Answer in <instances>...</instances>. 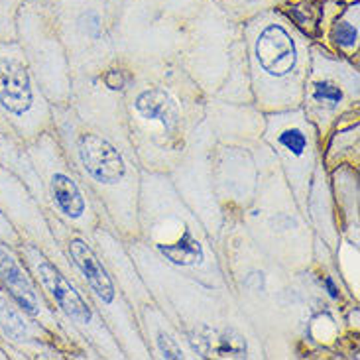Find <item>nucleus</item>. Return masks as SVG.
<instances>
[{
	"label": "nucleus",
	"mask_w": 360,
	"mask_h": 360,
	"mask_svg": "<svg viewBox=\"0 0 360 360\" xmlns=\"http://www.w3.org/2000/svg\"><path fill=\"white\" fill-rule=\"evenodd\" d=\"M91 240L97 246L103 262L108 268V272L115 276V280L120 285L122 293L127 295V300L132 305L134 313L144 303L152 302V295L148 292L146 283L142 280L136 264H134L132 256L128 252L127 243L112 231V226L107 221H103L95 229V233L91 234Z\"/></svg>",
	"instance_id": "nucleus-23"
},
{
	"label": "nucleus",
	"mask_w": 360,
	"mask_h": 360,
	"mask_svg": "<svg viewBox=\"0 0 360 360\" xmlns=\"http://www.w3.org/2000/svg\"><path fill=\"white\" fill-rule=\"evenodd\" d=\"M118 61L124 69V117L138 164L146 172L169 174L203 122L207 97L176 61Z\"/></svg>",
	"instance_id": "nucleus-2"
},
{
	"label": "nucleus",
	"mask_w": 360,
	"mask_h": 360,
	"mask_svg": "<svg viewBox=\"0 0 360 360\" xmlns=\"http://www.w3.org/2000/svg\"><path fill=\"white\" fill-rule=\"evenodd\" d=\"M333 201L337 207L339 231L341 236L359 244L360 229V199H359V167L345 166L335 167L329 172Z\"/></svg>",
	"instance_id": "nucleus-26"
},
{
	"label": "nucleus",
	"mask_w": 360,
	"mask_h": 360,
	"mask_svg": "<svg viewBox=\"0 0 360 360\" xmlns=\"http://www.w3.org/2000/svg\"><path fill=\"white\" fill-rule=\"evenodd\" d=\"M53 130L69 164L101 205L105 221L124 240L138 238L140 172L136 154L87 124L69 107H53Z\"/></svg>",
	"instance_id": "nucleus-4"
},
{
	"label": "nucleus",
	"mask_w": 360,
	"mask_h": 360,
	"mask_svg": "<svg viewBox=\"0 0 360 360\" xmlns=\"http://www.w3.org/2000/svg\"><path fill=\"white\" fill-rule=\"evenodd\" d=\"M0 288L18 303L30 317H34L39 325H44L58 341L59 349L65 352L68 359H85L73 341L63 331L58 315L51 309L38 282L28 270V266L20 258L14 246L0 243Z\"/></svg>",
	"instance_id": "nucleus-20"
},
{
	"label": "nucleus",
	"mask_w": 360,
	"mask_h": 360,
	"mask_svg": "<svg viewBox=\"0 0 360 360\" xmlns=\"http://www.w3.org/2000/svg\"><path fill=\"white\" fill-rule=\"evenodd\" d=\"M0 243L8 244V246H14V248L22 243L18 233L12 229V224L8 223V219L4 217V213H2V209H0Z\"/></svg>",
	"instance_id": "nucleus-32"
},
{
	"label": "nucleus",
	"mask_w": 360,
	"mask_h": 360,
	"mask_svg": "<svg viewBox=\"0 0 360 360\" xmlns=\"http://www.w3.org/2000/svg\"><path fill=\"white\" fill-rule=\"evenodd\" d=\"M262 140L272 150L295 203L305 213L313 174L321 164L323 144L317 130L305 117L302 107L268 112Z\"/></svg>",
	"instance_id": "nucleus-17"
},
{
	"label": "nucleus",
	"mask_w": 360,
	"mask_h": 360,
	"mask_svg": "<svg viewBox=\"0 0 360 360\" xmlns=\"http://www.w3.org/2000/svg\"><path fill=\"white\" fill-rule=\"evenodd\" d=\"M335 56L359 65L360 4L359 0H321L315 39Z\"/></svg>",
	"instance_id": "nucleus-22"
},
{
	"label": "nucleus",
	"mask_w": 360,
	"mask_h": 360,
	"mask_svg": "<svg viewBox=\"0 0 360 360\" xmlns=\"http://www.w3.org/2000/svg\"><path fill=\"white\" fill-rule=\"evenodd\" d=\"M243 39L254 107L264 115L302 107L311 38L272 6L244 20Z\"/></svg>",
	"instance_id": "nucleus-6"
},
{
	"label": "nucleus",
	"mask_w": 360,
	"mask_h": 360,
	"mask_svg": "<svg viewBox=\"0 0 360 360\" xmlns=\"http://www.w3.org/2000/svg\"><path fill=\"white\" fill-rule=\"evenodd\" d=\"M127 248L152 300L199 359L262 360V342L238 311L229 290H214L177 272L140 238Z\"/></svg>",
	"instance_id": "nucleus-3"
},
{
	"label": "nucleus",
	"mask_w": 360,
	"mask_h": 360,
	"mask_svg": "<svg viewBox=\"0 0 360 360\" xmlns=\"http://www.w3.org/2000/svg\"><path fill=\"white\" fill-rule=\"evenodd\" d=\"M108 4H112L115 8H120V4H122V0H107Z\"/></svg>",
	"instance_id": "nucleus-33"
},
{
	"label": "nucleus",
	"mask_w": 360,
	"mask_h": 360,
	"mask_svg": "<svg viewBox=\"0 0 360 360\" xmlns=\"http://www.w3.org/2000/svg\"><path fill=\"white\" fill-rule=\"evenodd\" d=\"M0 166L8 169L12 176L18 177L24 187L34 195V199L41 205V209L46 211L41 181H39L38 172L32 164V160H30L26 144H22L20 140L12 138L10 134H2V132H0Z\"/></svg>",
	"instance_id": "nucleus-27"
},
{
	"label": "nucleus",
	"mask_w": 360,
	"mask_h": 360,
	"mask_svg": "<svg viewBox=\"0 0 360 360\" xmlns=\"http://www.w3.org/2000/svg\"><path fill=\"white\" fill-rule=\"evenodd\" d=\"M305 214L309 219V224H311L315 236L329 250L335 252L337 244L341 240V231H339L337 207H335V201H333L329 172L323 166V160L321 164L317 166V169H315V174H313Z\"/></svg>",
	"instance_id": "nucleus-25"
},
{
	"label": "nucleus",
	"mask_w": 360,
	"mask_h": 360,
	"mask_svg": "<svg viewBox=\"0 0 360 360\" xmlns=\"http://www.w3.org/2000/svg\"><path fill=\"white\" fill-rule=\"evenodd\" d=\"M359 65L313 41L309 71L303 85L302 110L317 130L321 144H325L337 127L359 120Z\"/></svg>",
	"instance_id": "nucleus-14"
},
{
	"label": "nucleus",
	"mask_w": 360,
	"mask_h": 360,
	"mask_svg": "<svg viewBox=\"0 0 360 360\" xmlns=\"http://www.w3.org/2000/svg\"><path fill=\"white\" fill-rule=\"evenodd\" d=\"M205 156L214 201L226 221H238L258 187V162L254 146L240 140L214 136L205 122Z\"/></svg>",
	"instance_id": "nucleus-18"
},
{
	"label": "nucleus",
	"mask_w": 360,
	"mask_h": 360,
	"mask_svg": "<svg viewBox=\"0 0 360 360\" xmlns=\"http://www.w3.org/2000/svg\"><path fill=\"white\" fill-rule=\"evenodd\" d=\"M53 128V105L32 73L18 39H0V132L28 144Z\"/></svg>",
	"instance_id": "nucleus-15"
},
{
	"label": "nucleus",
	"mask_w": 360,
	"mask_h": 360,
	"mask_svg": "<svg viewBox=\"0 0 360 360\" xmlns=\"http://www.w3.org/2000/svg\"><path fill=\"white\" fill-rule=\"evenodd\" d=\"M24 0H0V39H16V12Z\"/></svg>",
	"instance_id": "nucleus-31"
},
{
	"label": "nucleus",
	"mask_w": 360,
	"mask_h": 360,
	"mask_svg": "<svg viewBox=\"0 0 360 360\" xmlns=\"http://www.w3.org/2000/svg\"><path fill=\"white\" fill-rule=\"evenodd\" d=\"M53 26L68 51L71 75L103 73L117 61L115 20L118 8L107 0H46Z\"/></svg>",
	"instance_id": "nucleus-11"
},
{
	"label": "nucleus",
	"mask_w": 360,
	"mask_h": 360,
	"mask_svg": "<svg viewBox=\"0 0 360 360\" xmlns=\"http://www.w3.org/2000/svg\"><path fill=\"white\" fill-rule=\"evenodd\" d=\"M254 154L260 172L258 187L238 221L262 252L283 268L302 274L313 260L315 233L264 140L254 146Z\"/></svg>",
	"instance_id": "nucleus-7"
},
{
	"label": "nucleus",
	"mask_w": 360,
	"mask_h": 360,
	"mask_svg": "<svg viewBox=\"0 0 360 360\" xmlns=\"http://www.w3.org/2000/svg\"><path fill=\"white\" fill-rule=\"evenodd\" d=\"M0 345L16 360H63L65 352L59 349L51 333L20 307L0 288Z\"/></svg>",
	"instance_id": "nucleus-21"
},
{
	"label": "nucleus",
	"mask_w": 360,
	"mask_h": 360,
	"mask_svg": "<svg viewBox=\"0 0 360 360\" xmlns=\"http://www.w3.org/2000/svg\"><path fill=\"white\" fill-rule=\"evenodd\" d=\"M46 214L51 233L63 254L68 256L79 283L85 288L93 305L97 307L98 315L115 335L127 360H152L146 342L140 335L136 313L120 290L115 276L108 272L91 236L61 223L51 213Z\"/></svg>",
	"instance_id": "nucleus-9"
},
{
	"label": "nucleus",
	"mask_w": 360,
	"mask_h": 360,
	"mask_svg": "<svg viewBox=\"0 0 360 360\" xmlns=\"http://www.w3.org/2000/svg\"><path fill=\"white\" fill-rule=\"evenodd\" d=\"M16 39L49 103L53 107H68L73 75L46 0H24L20 4Z\"/></svg>",
	"instance_id": "nucleus-16"
},
{
	"label": "nucleus",
	"mask_w": 360,
	"mask_h": 360,
	"mask_svg": "<svg viewBox=\"0 0 360 360\" xmlns=\"http://www.w3.org/2000/svg\"><path fill=\"white\" fill-rule=\"evenodd\" d=\"M0 209L12 224V229L18 233L20 240L39 248L58 264L63 272L75 276L68 256L63 254L61 246L51 233L46 211L41 209V205L34 199V195L24 187L18 177L12 176L8 169H4L2 166H0Z\"/></svg>",
	"instance_id": "nucleus-19"
},
{
	"label": "nucleus",
	"mask_w": 360,
	"mask_h": 360,
	"mask_svg": "<svg viewBox=\"0 0 360 360\" xmlns=\"http://www.w3.org/2000/svg\"><path fill=\"white\" fill-rule=\"evenodd\" d=\"M335 268L341 278L345 290L352 300H360V266H359V244L341 236V240L335 248Z\"/></svg>",
	"instance_id": "nucleus-29"
},
{
	"label": "nucleus",
	"mask_w": 360,
	"mask_h": 360,
	"mask_svg": "<svg viewBox=\"0 0 360 360\" xmlns=\"http://www.w3.org/2000/svg\"><path fill=\"white\" fill-rule=\"evenodd\" d=\"M201 0H122L115 20L117 58L174 61Z\"/></svg>",
	"instance_id": "nucleus-10"
},
{
	"label": "nucleus",
	"mask_w": 360,
	"mask_h": 360,
	"mask_svg": "<svg viewBox=\"0 0 360 360\" xmlns=\"http://www.w3.org/2000/svg\"><path fill=\"white\" fill-rule=\"evenodd\" d=\"M214 246L226 288L262 342L264 359H295L311 315L302 274L262 252L240 221H226Z\"/></svg>",
	"instance_id": "nucleus-1"
},
{
	"label": "nucleus",
	"mask_w": 360,
	"mask_h": 360,
	"mask_svg": "<svg viewBox=\"0 0 360 360\" xmlns=\"http://www.w3.org/2000/svg\"><path fill=\"white\" fill-rule=\"evenodd\" d=\"M213 2L223 10L229 18H233L234 22H240V24L254 14L262 12V10L282 4V0H213Z\"/></svg>",
	"instance_id": "nucleus-30"
},
{
	"label": "nucleus",
	"mask_w": 360,
	"mask_h": 360,
	"mask_svg": "<svg viewBox=\"0 0 360 360\" xmlns=\"http://www.w3.org/2000/svg\"><path fill=\"white\" fill-rule=\"evenodd\" d=\"M26 150L41 181L46 213H51L61 223L91 236L105 221V213L69 164L56 130L51 128L39 134L36 140L26 144Z\"/></svg>",
	"instance_id": "nucleus-13"
},
{
	"label": "nucleus",
	"mask_w": 360,
	"mask_h": 360,
	"mask_svg": "<svg viewBox=\"0 0 360 360\" xmlns=\"http://www.w3.org/2000/svg\"><path fill=\"white\" fill-rule=\"evenodd\" d=\"M138 238L177 272L214 290H229L214 240L167 174L140 172Z\"/></svg>",
	"instance_id": "nucleus-5"
},
{
	"label": "nucleus",
	"mask_w": 360,
	"mask_h": 360,
	"mask_svg": "<svg viewBox=\"0 0 360 360\" xmlns=\"http://www.w3.org/2000/svg\"><path fill=\"white\" fill-rule=\"evenodd\" d=\"M136 319L152 360H201L154 300L138 309Z\"/></svg>",
	"instance_id": "nucleus-24"
},
{
	"label": "nucleus",
	"mask_w": 360,
	"mask_h": 360,
	"mask_svg": "<svg viewBox=\"0 0 360 360\" xmlns=\"http://www.w3.org/2000/svg\"><path fill=\"white\" fill-rule=\"evenodd\" d=\"M359 120L337 127L323 144L321 160L327 172L345 164L359 167Z\"/></svg>",
	"instance_id": "nucleus-28"
},
{
	"label": "nucleus",
	"mask_w": 360,
	"mask_h": 360,
	"mask_svg": "<svg viewBox=\"0 0 360 360\" xmlns=\"http://www.w3.org/2000/svg\"><path fill=\"white\" fill-rule=\"evenodd\" d=\"M243 48V24L229 18L213 0H201L184 48L174 61L205 97L213 98Z\"/></svg>",
	"instance_id": "nucleus-12"
},
{
	"label": "nucleus",
	"mask_w": 360,
	"mask_h": 360,
	"mask_svg": "<svg viewBox=\"0 0 360 360\" xmlns=\"http://www.w3.org/2000/svg\"><path fill=\"white\" fill-rule=\"evenodd\" d=\"M0 360H8V352L4 351L2 347H0Z\"/></svg>",
	"instance_id": "nucleus-34"
},
{
	"label": "nucleus",
	"mask_w": 360,
	"mask_h": 360,
	"mask_svg": "<svg viewBox=\"0 0 360 360\" xmlns=\"http://www.w3.org/2000/svg\"><path fill=\"white\" fill-rule=\"evenodd\" d=\"M16 250L58 315L63 331L85 359L127 360L115 335L75 276L63 272L49 256L24 240L16 246Z\"/></svg>",
	"instance_id": "nucleus-8"
}]
</instances>
